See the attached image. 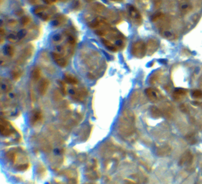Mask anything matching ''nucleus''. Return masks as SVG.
I'll use <instances>...</instances> for the list:
<instances>
[{"instance_id":"obj_14","label":"nucleus","mask_w":202,"mask_h":184,"mask_svg":"<svg viewBox=\"0 0 202 184\" xmlns=\"http://www.w3.org/2000/svg\"><path fill=\"white\" fill-rule=\"evenodd\" d=\"M42 118V114L40 112H36L33 113V116L31 117V119H30V121L31 123H32L33 124L35 123H37V121H39V120H41Z\"/></svg>"},{"instance_id":"obj_22","label":"nucleus","mask_w":202,"mask_h":184,"mask_svg":"<svg viewBox=\"0 0 202 184\" xmlns=\"http://www.w3.org/2000/svg\"><path fill=\"white\" fill-rule=\"evenodd\" d=\"M162 4V0H154V6L155 9H158Z\"/></svg>"},{"instance_id":"obj_13","label":"nucleus","mask_w":202,"mask_h":184,"mask_svg":"<svg viewBox=\"0 0 202 184\" xmlns=\"http://www.w3.org/2000/svg\"><path fill=\"white\" fill-rule=\"evenodd\" d=\"M166 7L168 10H173L177 2V0H164Z\"/></svg>"},{"instance_id":"obj_27","label":"nucleus","mask_w":202,"mask_h":184,"mask_svg":"<svg viewBox=\"0 0 202 184\" xmlns=\"http://www.w3.org/2000/svg\"><path fill=\"white\" fill-rule=\"evenodd\" d=\"M111 1H113V2H123L124 0H111Z\"/></svg>"},{"instance_id":"obj_8","label":"nucleus","mask_w":202,"mask_h":184,"mask_svg":"<svg viewBox=\"0 0 202 184\" xmlns=\"http://www.w3.org/2000/svg\"><path fill=\"white\" fill-rule=\"evenodd\" d=\"M49 83L48 80L46 79H44L41 82L38 87V90L41 95H44L46 93L49 87Z\"/></svg>"},{"instance_id":"obj_6","label":"nucleus","mask_w":202,"mask_h":184,"mask_svg":"<svg viewBox=\"0 0 202 184\" xmlns=\"http://www.w3.org/2000/svg\"><path fill=\"white\" fill-rule=\"evenodd\" d=\"M52 55L54 60L59 66H60V67H65L67 65L68 62L67 61V60L60 54H58L57 52H52Z\"/></svg>"},{"instance_id":"obj_20","label":"nucleus","mask_w":202,"mask_h":184,"mask_svg":"<svg viewBox=\"0 0 202 184\" xmlns=\"http://www.w3.org/2000/svg\"><path fill=\"white\" fill-rule=\"evenodd\" d=\"M31 20V18L29 16H27V15H25V16H23L21 20V24L23 25H28L30 23Z\"/></svg>"},{"instance_id":"obj_21","label":"nucleus","mask_w":202,"mask_h":184,"mask_svg":"<svg viewBox=\"0 0 202 184\" xmlns=\"http://www.w3.org/2000/svg\"><path fill=\"white\" fill-rule=\"evenodd\" d=\"M193 4V5L195 8H199L201 7L202 0H190Z\"/></svg>"},{"instance_id":"obj_19","label":"nucleus","mask_w":202,"mask_h":184,"mask_svg":"<svg viewBox=\"0 0 202 184\" xmlns=\"http://www.w3.org/2000/svg\"><path fill=\"white\" fill-rule=\"evenodd\" d=\"M192 96L194 98L201 99V98H202V91L200 90H194L192 93Z\"/></svg>"},{"instance_id":"obj_12","label":"nucleus","mask_w":202,"mask_h":184,"mask_svg":"<svg viewBox=\"0 0 202 184\" xmlns=\"http://www.w3.org/2000/svg\"><path fill=\"white\" fill-rule=\"evenodd\" d=\"M65 79L67 82L71 84H77L78 83V80L75 77L68 74H66L65 75Z\"/></svg>"},{"instance_id":"obj_18","label":"nucleus","mask_w":202,"mask_h":184,"mask_svg":"<svg viewBox=\"0 0 202 184\" xmlns=\"http://www.w3.org/2000/svg\"><path fill=\"white\" fill-rule=\"evenodd\" d=\"M5 52L7 53V54H8L10 56L13 55L15 53V49L13 46L11 45H7L5 47Z\"/></svg>"},{"instance_id":"obj_2","label":"nucleus","mask_w":202,"mask_h":184,"mask_svg":"<svg viewBox=\"0 0 202 184\" xmlns=\"http://www.w3.org/2000/svg\"><path fill=\"white\" fill-rule=\"evenodd\" d=\"M147 51L146 46L142 41H137L133 43L131 47L132 54L138 58H143Z\"/></svg>"},{"instance_id":"obj_5","label":"nucleus","mask_w":202,"mask_h":184,"mask_svg":"<svg viewBox=\"0 0 202 184\" xmlns=\"http://www.w3.org/2000/svg\"><path fill=\"white\" fill-rule=\"evenodd\" d=\"M159 43L158 41L155 39H151L148 41L147 43V52L149 55H152L158 49Z\"/></svg>"},{"instance_id":"obj_25","label":"nucleus","mask_w":202,"mask_h":184,"mask_svg":"<svg viewBox=\"0 0 202 184\" xmlns=\"http://www.w3.org/2000/svg\"><path fill=\"white\" fill-rule=\"evenodd\" d=\"M44 2L47 4H52L58 1V0H44Z\"/></svg>"},{"instance_id":"obj_23","label":"nucleus","mask_w":202,"mask_h":184,"mask_svg":"<svg viewBox=\"0 0 202 184\" xmlns=\"http://www.w3.org/2000/svg\"><path fill=\"white\" fill-rule=\"evenodd\" d=\"M11 74H12V77H13L14 79H17L20 77L21 73L18 71H13Z\"/></svg>"},{"instance_id":"obj_11","label":"nucleus","mask_w":202,"mask_h":184,"mask_svg":"<svg viewBox=\"0 0 202 184\" xmlns=\"http://www.w3.org/2000/svg\"><path fill=\"white\" fill-rule=\"evenodd\" d=\"M102 42L106 46V48H107L109 50H110V51H112L113 52H116L118 49V48H117V46L115 45L114 44H113L112 43H111L109 41H108L107 39H102Z\"/></svg>"},{"instance_id":"obj_4","label":"nucleus","mask_w":202,"mask_h":184,"mask_svg":"<svg viewBox=\"0 0 202 184\" xmlns=\"http://www.w3.org/2000/svg\"><path fill=\"white\" fill-rule=\"evenodd\" d=\"M178 7L183 15H187L193 9V5L190 0H177Z\"/></svg>"},{"instance_id":"obj_24","label":"nucleus","mask_w":202,"mask_h":184,"mask_svg":"<svg viewBox=\"0 0 202 184\" xmlns=\"http://www.w3.org/2000/svg\"><path fill=\"white\" fill-rule=\"evenodd\" d=\"M152 112L154 113L153 115L154 116H157V117H159V115H160L159 112L158 110L156 107H153V110H152Z\"/></svg>"},{"instance_id":"obj_7","label":"nucleus","mask_w":202,"mask_h":184,"mask_svg":"<svg viewBox=\"0 0 202 184\" xmlns=\"http://www.w3.org/2000/svg\"><path fill=\"white\" fill-rule=\"evenodd\" d=\"M67 17L64 15H57L53 20V25L55 27H60L64 25L67 21Z\"/></svg>"},{"instance_id":"obj_10","label":"nucleus","mask_w":202,"mask_h":184,"mask_svg":"<svg viewBox=\"0 0 202 184\" xmlns=\"http://www.w3.org/2000/svg\"><path fill=\"white\" fill-rule=\"evenodd\" d=\"M93 10L97 13H103L106 12V7L101 4L96 3L93 5Z\"/></svg>"},{"instance_id":"obj_15","label":"nucleus","mask_w":202,"mask_h":184,"mask_svg":"<svg viewBox=\"0 0 202 184\" xmlns=\"http://www.w3.org/2000/svg\"><path fill=\"white\" fill-rule=\"evenodd\" d=\"M186 91L182 89H177L174 92V96L177 99H180L183 96H184L186 94Z\"/></svg>"},{"instance_id":"obj_9","label":"nucleus","mask_w":202,"mask_h":184,"mask_svg":"<svg viewBox=\"0 0 202 184\" xmlns=\"http://www.w3.org/2000/svg\"><path fill=\"white\" fill-rule=\"evenodd\" d=\"M146 93L147 96H148L149 99L152 101V102H155L158 99V96L156 92L153 90L152 89H148L146 90Z\"/></svg>"},{"instance_id":"obj_1","label":"nucleus","mask_w":202,"mask_h":184,"mask_svg":"<svg viewBox=\"0 0 202 184\" xmlns=\"http://www.w3.org/2000/svg\"><path fill=\"white\" fill-rule=\"evenodd\" d=\"M55 8L47 6H37L33 10L34 13L44 21L49 20L55 15Z\"/></svg>"},{"instance_id":"obj_3","label":"nucleus","mask_w":202,"mask_h":184,"mask_svg":"<svg viewBox=\"0 0 202 184\" xmlns=\"http://www.w3.org/2000/svg\"><path fill=\"white\" fill-rule=\"evenodd\" d=\"M127 10L132 21L136 25H141L142 23V18L139 10L132 5H128Z\"/></svg>"},{"instance_id":"obj_26","label":"nucleus","mask_w":202,"mask_h":184,"mask_svg":"<svg viewBox=\"0 0 202 184\" xmlns=\"http://www.w3.org/2000/svg\"><path fill=\"white\" fill-rule=\"evenodd\" d=\"M29 1V3L33 5H35V4H37L39 2V0H28Z\"/></svg>"},{"instance_id":"obj_17","label":"nucleus","mask_w":202,"mask_h":184,"mask_svg":"<svg viewBox=\"0 0 202 184\" xmlns=\"http://www.w3.org/2000/svg\"><path fill=\"white\" fill-rule=\"evenodd\" d=\"M81 2L79 0H76L72 3V8L75 11H77L81 8Z\"/></svg>"},{"instance_id":"obj_28","label":"nucleus","mask_w":202,"mask_h":184,"mask_svg":"<svg viewBox=\"0 0 202 184\" xmlns=\"http://www.w3.org/2000/svg\"><path fill=\"white\" fill-rule=\"evenodd\" d=\"M86 1H87L88 2H91V1H93V0H86Z\"/></svg>"},{"instance_id":"obj_16","label":"nucleus","mask_w":202,"mask_h":184,"mask_svg":"<svg viewBox=\"0 0 202 184\" xmlns=\"http://www.w3.org/2000/svg\"><path fill=\"white\" fill-rule=\"evenodd\" d=\"M41 76V70L39 68H36L32 71L31 77L34 80H35V81L38 80L40 78Z\"/></svg>"}]
</instances>
